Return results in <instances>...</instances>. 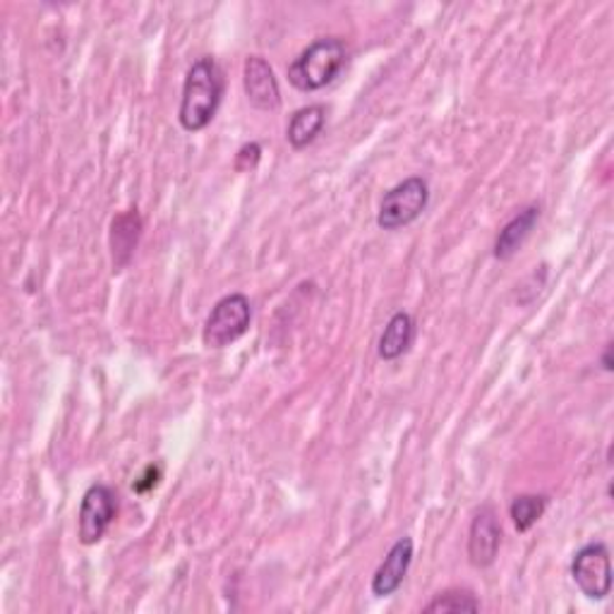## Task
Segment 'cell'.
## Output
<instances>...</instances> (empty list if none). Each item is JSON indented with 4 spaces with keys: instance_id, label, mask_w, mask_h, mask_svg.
<instances>
[{
    "instance_id": "obj_1",
    "label": "cell",
    "mask_w": 614,
    "mask_h": 614,
    "mask_svg": "<svg viewBox=\"0 0 614 614\" xmlns=\"http://www.w3.org/2000/svg\"><path fill=\"white\" fill-rule=\"evenodd\" d=\"M223 97V74L214 58H200L185 74L178 121L188 132H200L214 121Z\"/></svg>"
},
{
    "instance_id": "obj_2",
    "label": "cell",
    "mask_w": 614,
    "mask_h": 614,
    "mask_svg": "<svg viewBox=\"0 0 614 614\" xmlns=\"http://www.w3.org/2000/svg\"><path fill=\"white\" fill-rule=\"evenodd\" d=\"M349 61L346 43L336 37H322L289 66V82L301 92H320L332 84Z\"/></svg>"
},
{
    "instance_id": "obj_3",
    "label": "cell",
    "mask_w": 614,
    "mask_h": 614,
    "mask_svg": "<svg viewBox=\"0 0 614 614\" xmlns=\"http://www.w3.org/2000/svg\"><path fill=\"white\" fill-rule=\"evenodd\" d=\"M252 320V305L248 295L231 293L212 308L204 324L202 341L207 349H227L233 341L241 339Z\"/></svg>"
},
{
    "instance_id": "obj_4",
    "label": "cell",
    "mask_w": 614,
    "mask_h": 614,
    "mask_svg": "<svg viewBox=\"0 0 614 614\" xmlns=\"http://www.w3.org/2000/svg\"><path fill=\"white\" fill-rule=\"evenodd\" d=\"M427 202H430V185L425 178L421 175L406 178V181L384 194V200L380 204V214H378L380 229L396 231L409 227V223H413L425 212Z\"/></svg>"
},
{
    "instance_id": "obj_5",
    "label": "cell",
    "mask_w": 614,
    "mask_h": 614,
    "mask_svg": "<svg viewBox=\"0 0 614 614\" xmlns=\"http://www.w3.org/2000/svg\"><path fill=\"white\" fill-rule=\"evenodd\" d=\"M572 578L588 601H605L612 591V562L605 543L583 545L572 562Z\"/></svg>"
},
{
    "instance_id": "obj_6",
    "label": "cell",
    "mask_w": 614,
    "mask_h": 614,
    "mask_svg": "<svg viewBox=\"0 0 614 614\" xmlns=\"http://www.w3.org/2000/svg\"><path fill=\"white\" fill-rule=\"evenodd\" d=\"M118 497L109 485H92L82 497L78 535L82 545H97L115 519Z\"/></svg>"
},
{
    "instance_id": "obj_7",
    "label": "cell",
    "mask_w": 614,
    "mask_h": 614,
    "mask_svg": "<svg viewBox=\"0 0 614 614\" xmlns=\"http://www.w3.org/2000/svg\"><path fill=\"white\" fill-rule=\"evenodd\" d=\"M502 545V526L497 512L490 504L481 506L471 521L469 531V557L471 564L477 568L490 566L497 560V552Z\"/></svg>"
},
{
    "instance_id": "obj_8",
    "label": "cell",
    "mask_w": 614,
    "mask_h": 614,
    "mask_svg": "<svg viewBox=\"0 0 614 614\" xmlns=\"http://www.w3.org/2000/svg\"><path fill=\"white\" fill-rule=\"evenodd\" d=\"M243 84L248 101L260 111H276L281 107V92L276 74L262 56H250L243 68Z\"/></svg>"
},
{
    "instance_id": "obj_9",
    "label": "cell",
    "mask_w": 614,
    "mask_h": 614,
    "mask_svg": "<svg viewBox=\"0 0 614 614\" xmlns=\"http://www.w3.org/2000/svg\"><path fill=\"white\" fill-rule=\"evenodd\" d=\"M413 562V541L411 537H401L394 543V547L386 552L384 562L380 564L378 572L372 576V593L378 597L394 595L401 583L406 581V574Z\"/></svg>"
},
{
    "instance_id": "obj_10",
    "label": "cell",
    "mask_w": 614,
    "mask_h": 614,
    "mask_svg": "<svg viewBox=\"0 0 614 614\" xmlns=\"http://www.w3.org/2000/svg\"><path fill=\"white\" fill-rule=\"evenodd\" d=\"M537 219H541V207H537V204L521 209V212L500 231L497 241H494V258H497V260L514 258V254L519 252V248L526 243V238L535 229Z\"/></svg>"
},
{
    "instance_id": "obj_11",
    "label": "cell",
    "mask_w": 614,
    "mask_h": 614,
    "mask_svg": "<svg viewBox=\"0 0 614 614\" xmlns=\"http://www.w3.org/2000/svg\"><path fill=\"white\" fill-rule=\"evenodd\" d=\"M142 233V219L140 214L130 209L125 214H118L111 223V252H113V264L121 269L130 262L134 248L140 243Z\"/></svg>"
},
{
    "instance_id": "obj_12",
    "label": "cell",
    "mask_w": 614,
    "mask_h": 614,
    "mask_svg": "<svg viewBox=\"0 0 614 614\" xmlns=\"http://www.w3.org/2000/svg\"><path fill=\"white\" fill-rule=\"evenodd\" d=\"M415 336V322L409 312H396L389 324L384 326V334L380 339V358L382 361H396L411 349Z\"/></svg>"
},
{
    "instance_id": "obj_13",
    "label": "cell",
    "mask_w": 614,
    "mask_h": 614,
    "mask_svg": "<svg viewBox=\"0 0 614 614\" xmlns=\"http://www.w3.org/2000/svg\"><path fill=\"white\" fill-rule=\"evenodd\" d=\"M326 123V109L322 103H314V107H305L301 111H295L289 121L286 138L293 149H305L318 140V134L322 132Z\"/></svg>"
},
{
    "instance_id": "obj_14",
    "label": "cell",
    "mask_w": 614,
    "mask_h": 614,
    "mask_svg": "<svg viewBox=\"0 0 614 614\" xmlns=\"http://www.w3.org/2000/svg\"><path fill=\"white\" fill-rule=\"evenodd\" d=\"M547 497L545 494H519L514 497L512 506H509V514H512V521L519 533L531 531L547 509Z\"/></svg>"
},
{
    "instance_id": "obj_15",
    "label": "cell",
    "mask_w": 614,
    "mask_h": 614,
    "mask_svg": "<svg viewBox=\"0 0 614 614\" xmlns=\"http://www.w3.org/2000/svg\"><path fill=\"white\" fill-rule=\"evenodd\" d=\"M481 610V603L475 601V595L471 591H444L430 605H425L423 612H477Z\"/></svg>"
},
{
    "instance_id": "obj_16",
    "label": "cell",
    "mask_w": 614,
    "mask_h": 614,
    "mask_svg": "<svg viewBox=\"0 0 614 614\" xmlns=\"http://www.w3.org/2000/svg\"><path fill=\"white\" fill-rule=\"evenodd\" d=\"M260 154H262V149L260 144H245L241 152H238V161H235V169L238 171H250L258 167V161H260Z\"/></svg>"
},
{
    "instance_id": "obj_17",
    "label": "cell",
    "mask_w": 614,
    "mask_h": 614,
    "mask_svg": "<svg viewBox=\"0 0 614 614\" xmlns=\"http://www.w3.org/2000/svg\"><path fill=\"white\" fill-rule=\"evenodd\" d=\"M610 353H612V346H607V349H605V355H603V368H605V370H612V355H610Z\"/></svg>"
}]
</instances>
